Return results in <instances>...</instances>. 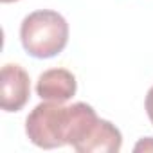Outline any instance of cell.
<instances>
[{
    "instance_id": "cell-3",
    "label": "cell",
    "mask_w": 153,
    "mask_h": 153,
    "mask_svg": "<svg viewBox=\"0 0 153 153\" xmlns=\"http://www.w3.org/2000/svg\"><path fill=\"white\" fill-rule=\"evenodd\" d=\"M72 123V105L65 106L58 101H45L36 105L25 121V133L29 140L43 149L61 148L67 142Z\"/></svg>"
},
{
    "instance_id": "cell-5",
    "label": "cell",
    "mask_w": 153,
    "mask_h": 153,
    "mask_svg": "<svg viewBox=\"0 0 153 153\" xmlns=\"http://www.w3.org/2000/svg\"><path fill=\"white\" fill-rule=\"evenodd\" d=\"M76 90H78L76 76L67 68H49L40 74L36 83V92L45 101L65 103L74 97Z\"/></svg>"
},
{
    "instance_id": "cell-1",
    "label": "cell",
    "mask_w": 153,
    "mask_h": 153,
    "mask_svg": "<svg viewBox=\"0 0 153 153\" xmlns=\"http://www.w3.org/2000/svg\"><path fill=\"white\" fill-rule=\"evenodd\" d=\"M68 144L79 153H115L123 146V135L110 121L99 119L87 103L72 105Z\"/></svg>"
},
{
    "instance_id": "cell-6",
    "label": "cell",
    "mask_w": 153,
    "mask_h": 153,
    "mask_svg": "<svg viewBox=\"0 0 153 153\" xmlns=\"http://www.w3.org/2000/svg\"><path fill=\"white\" fill-rule=\"evenodd\" d=\"M135 151H153V137H146L135 144Z\"/></svg>"
},
{
    "instance_id": "cell-7",
    "label": "cell",
    "mask_w": 153,
    "mask_h": 153,
    "mask_svg": "<svg viewBox=\"0 0 153 153\" xmlns=\"http://www.w3.org/2000/svg\"><path fill=\"white\" fill-rule=\"evenodd\" d=\"M146 112H148V117L153 124V87L148 90V96H146Z\"/></svg>"
},
{
    "instance_id": "cell-2",
    "label": "cell",
    "mask_w": 153,
    "mask_h": 153,
    "mask_svg": "<svg viewBox=\"0 0 153 153\" xmlns=\"http://www.w3.org/2000/svg\"><path fill=\"white\" fill-rule=\"evenodd\" d=\"M20 40L25 52L33 58H54L67 47L68 24L58 11L40 9L24 18L20 25Z\"/></svg>"
},
{
    "instance_id": "cell-4",
    "label": "cell",
    "mask_w": 153,
    "mask_h": 153,
    "mask_svg": "<svg viewBox=\"0 0 153 153\" xmlns=\"http://www.w3.org/2000/svg\"><path fill=\"white\" fill-rule=\"evenodd\" d=\"M31 96L29 74L20 67L7 63L0 74V106L6 112H18L25 106Z\"/></svg>"
},
{
    "instance_id": "cell-8",
    "label": "cell",
    "mask_w": 153,
    "mask_h": 153,
    "mask_svg": "<svg viewBox=\"0 0 153 153\" xmlns=\"http://www.w3.org/2000/svg\"><path fill=\"white\" fill-rule=\"evenodd\" d=\"M4 4H9V2H16V0H2Z\"/></svg>"
}]
</instances>
